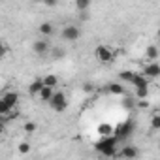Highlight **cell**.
I'll list each match as a JSON object with an SVG mask.
<instances>
[{
	"label": "cell",
	"mask_w": 160,
	"mask_h": 160,
	"mask_svg": "<svg viewBox=\"0 0 160 160\" xmlns=\"http://www.w3.org/2000/svg\"><path fill=\"white\" fill-rule=\"evenodd\" d=\"M83 91H85V92H92V91H94V87H92L91 83H85V85H83Z\"/></svg>",
	"instance_id": "4316f807"
},
{
	"label": "cell",
	"mask_w": 160,
	"mask_h": 160,
	"mask_svg": "<svg viewBox=\"0 0 160 160\" xmlns=\"http://www.w3.org/2000/svg\"><path fill=\"white\" fill-rule=\"evenodd\" d=\"M79 36H81V30H79L75 25H68L64 27L62 30V40H68V42H77Z\"/></svg>",
	"instance_id": "5b68a950"
},
{
	"label": "cell",
	"mask_w": 160,
	"mask_h": 160,
	"mask_svg": "<svg viewBox=\"0 0 160 160\" xmlns=\"http://www.w3.org/2000/svg\"><path fill=\"white\" fill-rule=\"evenodd\" d=\"M113 130H115V134H113V136H115L119 141H121V139H126V138L132 134V130H134V122H130V121H128V122H124V124H119V126H117V128H113Z\"/></svg>",
	"instance_id": "277c9868"
},
{
	"label": "cell",
	"mask_w": 160,
	"mask_h": 160,
	"mask_svg": "<svg viewBox=\"0 0 160 160\" xmlns=\"http://www.w3.org/2000/svg\"><path fill=\"white\" fill-rule=\"evenodd\" d=\"M19 152H21V154H27V152H30V145H28L27 141L19 143Z\"/></svg>",
	"instance_id": "d4e9b609"
},
{
	"label": "cell",
	"mask_w": 160,
	"mask_h": 160,
	"mask_svg": "<svg viewBox=\"0 0 160 160\" xmlns=\"http://www.w3.org/2000/svg\"><path fill=\"white\" fill-rule=\"evenodd\" d=\"M117 143H119V139L113 136V134H109V136H104L98 143H96V151L98 152H102L104 156H117Z\"/></svg>",
	"instance_id": "6da1fadb"
},
{
	"label": "cell",
	"mask_w": 160,
	"mask_h": 160,
	"mask_svg": "<svg viewBox=\"0 0 160 160\" xmlns=\"http://www.w3.org/2000/svg\"><path fill=\"white\" fill-rule=\"evenodd\" d=\"M111 130H113V126H109V124H100V126H98V132H100L102 136H109Z\"/></svg>",
	"instance_id": "44dd1931"
},
{
	"label": "cell",
	"mask_w": 160,
	"mask_h": 160,
	"mask_svg": "<svg viewBox=\"0 0 160 160\" xmlns=\"http://www.w3.org/2000/svg\"><path fill=\"white\" fill-rule=\"evenodd\" d=\"M2 100H4L10 108H15V106H17V102H19V94H17L15 91H8V92L2 96Z\"/></svg>",
	"instance_id": "30bf717a"
},
{
	"label": "cell",
	"mask_w": 160,
	"mask_h": 160,
	"mask_svg": "<svg viewBox=\"0 0 160 160\" xmlns=\"http://www.w3.org/2000/svg\"><path fill=\"white\" fill-rule=\"evenodd\" d=\"M47 104H49V106H51V109H53V111H57V113H62V111L68 108L66 94H64V92H60V91L53 92V96L49 98V102H47Z\"/></svg>",
	"instance_id": "3957f363"
},
{
	"label": "cell",
	"mask_w": 160,
	"mask_h": 160,
	"mask_svg": "<svg viewBox=\"0 0 160 160\" xmlns=\"http://www.w3.org/2000/svg\"><path fill=\"white\" fill-rule=\"evenodd\" d=\"M94 57H96V60L102 62V64H109V62L115 60V53H113V49L108 47V45H104V43L96 45V49H94Z\"/></svg>",
	"instance_id": "7a4b0ae2"
},
{
	"label": "cell",
	"mask_w": 160,
	"mask_h": 160,
	"mask_svg": "<svg viewBox=\"0 0 160 160\" xmlns=\"http://www.w3.org/2000/svg\"><path fill=\"white\" fill-rule=\"evenodd\" d=\"M42 87H43V81H42V77L34 79V81L28 85V94H30V96H38V92L42 91Z\"/></svg>",
	"instance_id": "8fae6325"
},
{
	"label": "cell",
	"mask_w": 160,
	"mask_h": 160,
	"mask_svg": "<svg viewBox=\"0 0 160 160\" xmlns=\"http://www.w3.org/2000/svg\"><path fill=\"white\" fill-rule=\"evenodd\" d=\"M36 122H32V121H28V122H25V126H23V130L27 132V134H34L36 132Z\"/></svg>",
	"instance_id": "d6986e66"
},
{
	"label": "cell",
	"mask_w": 160,
	"mask_h": 160,
	"mask_svg": "<svg viewBox=\"0 0 160 160\" xmlns=\"http://www.w3.org/2000/svg\"><path fill=\"white\" fill-rule=\"evenodd\" d=\"M12 109H13V108H10V106H8L2 98H0V115H8Z\"/></svg>",
	"instance_id": "ffe728a7"
},
{
	"label": "cell",
	"mask_w": 160,
	"mask_h": 160,
	"mask_svg": "<svg viewBox=\"0 0 160 160\" xmlns=\"http://www.w3.org/2000/svg\"><path fill=\"white\" fill-rule=\"evenodd\" d=\"M132 77H134V72L132 70H124V72L119 73V79H121V81H124V83H130Z\"/></svg>",
	"instance_id": "e0dca14e"
},
{
	"label": "cell",
	"mask_w": 160,
	"mask_h": 160,
	"mask_svg": "<svg viewBox=\"0 0 160 160\" xmlns=\"http://www.w3.org/2000/svg\"><path fill=\"white\" fill-rule=\"evenodd\" d=\"M53 92H55V89H51V87H42V91L38 92V98L42 100V102H49V98L53 96Z\"/></svg>",
	"instance_id": "4fadbf2b"
},
{
	"label": "cell",
	"mask_w": 160,
	"mask_h": 160,
	"mask_svg": "<svg viewBox=\"0 0 160 160\" xmlns=\"http://www.w3.org/2000/svg\"><path fill=\"white\" fill-rule=\"evenodd\" d=\"M8 51H10V49H8V45H6L2 40H0V60H2V58H6Z\"/></svg>",
	"instance_id": "cb8c5ba5"
},
{
	"label": "cell",
	"mask_w": 160,
	"mask_h": 160,
	"mask_svg": "<svg viewBox=\"0 0 160 160\" xmlns=\"http://www.w3.org/2000/svg\"><path fill=\"white\" fill-rule=\"evenodd\" d=\"M130 85H134L136 89H138V87H149V79H147L143 73H134Z\"/></svg>",
	"instance_id": "9c48e42d"
},
{
	"label": "cell",
	"mask_w": 160,
	"mask_h": 160,
	"mask_svg": "<svg viewBox=\"0 0 160 160\" xmlns=\"http://www.w3.org/2000/svg\"><path fill=\"white\" fill-rule=\"evenodd\" d=\"M147 94H149V87H138L136 89V96L138 98L143 100V98H147Z\"/></svg>",
	"instance_id": "ac0fdd59"
},
{
	"label": "cell",
	"mask_w": 160,
	"mask_h": 160,
	"mask_svg": "<svg viewBox=\"0 0 160 160\" xmlns=\"http://www.w3.org/2000/svg\"><path fill=\"white\" fill-rule=\"evenodd\" d=\"M6 130V124H4V119H0V134H4Z\"/></svg>",
	"instance_id": "f1b7e54d"
},
{
	"label": "cell",
	"mask_w": 160,
	"mask_h": 160,
	"mask_svg": "<svg viewBox=\"0 0 160 160\" xmlns=\"http://www.w3.org/2000/svg\"><path fill=\"white\" fill-rule=\"evenodd\" d=\"M108 91H109L111 94H117V96L124 94V87H122L121 83H109V85H108Z\"/></svg>",
	"instance_id": "9a60e30c"
},
{
	"label": "cell",
	"mask_w": 160,
	"mask_h": 160,
	"mask_svg": "<svg viewBox=\"0 0 160 160\" xmlns=\"http://www.w3.org/2000/svg\"><path fill=\"white\" fill-rule=\"evenodd\" d=\"M32 49H34L36 55H47V51L51 49V45H49L47 40H36V42L32 43Z\"/></svg>",
	"instance_id": "ba28073f"
},
{
	"label": "cell",
	"mask_w": 160,
	"mask_h": 160,
	"mask_svg": "<svg viewBox=\"0 0 160 160\" xmlns=\"http://www.w3.org/2000/svg\"><path fill=\"white\" fill-rule=\"evenodd\" d=\"M151 128H152V130H160V115H152V119H151Z\"/></svg>",
	"instance_id": "7402d4cb"
},
{
	"label": "cell",
	"mask_w": 160,
	"mask_h": 160,
	"mask_svg": "<svg viewBox=\"0 0 160 160\" xmlns=\"http://www.w3.org/2000/svg\"><path fill=\"white\" fill-rule=\"evenodd\" d=\"M62 53H64L62 49H53V55H55L57 58H60V57H62Z\"/></svg>",
	"instance_id": "83f0119b"
},
{
	"label": "cell",
	"mask_w": 160,
	"mask_h": 160,
	"mask_svg": "<svg viewBox=\"0 0 160 160\" xmlns=\"http://www.w3.org/2000/svg\"><path fill=\"white\" fill-rule=\"evenodd\" d=\"M42 2H43L45 6H49V8H55V6L58 4V0H42Z\"/></svg>",
	"instance_id": "484cf974"
},
{
	"label": "cell",
	"mask_w": 160,
	"mask_h": 160,
	"mask_svg": "<svg viewBox=\"0 0 160 160\" xmlns=\"http://www.w3.org/2000/svg\"><path fill=\"white\" fill-rule=\"evenodd\" d=\"M143 75H145L147 79H156V77L160 75V66H158V62L147 64V66L143 68Z\"/></svg>",
	"instance_id": "8992f818"
},
{
	"label": "cell",
	"mask_w": 160,
	"mask_h": 160,
	"mask_svg": "<svg viewBox=\"0 0 160 160\" xmlns=\"http://www.w3.org/2000/svg\"><path fill=\"white\" fill-rule=\"evenodd\" d=\"M53 32H55V27H53V23L45 21V23H42V25H40V34H42V36H51Z\"/></svg>",
	"instance_id": "5bb4252c"
},
{
	"label": "cell",
	"mask_w": 160,
	"mask_h": 160,
	"mask_svg": "<svg viewBox=\"0 0 160 160\" xmlns=\"http://www.w3.org/2000/svg\"><path fill=\"white\" fill-rule=\"evenodd\" d=\"M89 4H91V0H75L77 10H87V8H89Z\"/></svg>",
	"instance_id": "603a6c76"
},
{
	"label": "cell",
	"mask_w": 160,
	"mask_h": 160,
	"mask_svg": "<svg viewBox=\"0 0 160 160\" xmlns=\"http://www.w3.org/2000/svg\"><path fill=\"white\" fill-rule=\"evenodd\" d=\"M145 57L151 58V60H156V58H158V47H156V45H149L147 51H145Z\"/></svg>",
	"instance_id": "2e32d148"
},
{
	"label": "cell",
	"mask_w": 160,
	"mask_h": 160,
	"mask_svg": "<svg viewBox=\"0 0 160 160\" xmlns=\"http://www.w3.org/2000/svg\"><path fill=\"white\" fill-rule=\"evenodd\" d=\"M42 81H43V85H45V87H51V89H55V87L58 85V77H57L55 73H47L45 77H42Z\"/></svg>",
	"instance_id": "7c38bea8"
},
{
	"label": "cell",
	"mask_w": 160,
	"mask_h": 160,
	"mask_svg": "<svg viewBox=\"0 0 160 160\" xmlns=\"http://www.w3.org/2000/svg\"><path fill=\"white\" fill-rule=\"evenodd\" d=\"M138 154H139V151L134 145H124L121 151H117V156H121V158H138Z\"/></svg>",
	"instance_id": "52a82bcc"
}]
</instances>
